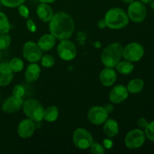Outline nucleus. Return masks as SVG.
Here are the masks:
<instances>
[{"label":"nucleus","instance_id":"a878e982","mask_svg":"<svg viewBox=\"0 0 154 154\" xmlns=\"http://www.w3.org/2000/svg\"><path fill=\"white\" fill-rule=\"evenodd\" d=\"M41 64L45 68H51L55 64V59L53 56L50 55V54H46V55L42 57Z\"/></svg>","mask_w":154,"mask_h":154},{"label":"nucleus","instance_id":"dca6fc26","mask_svg":"<svg viewBox=\"0 0 154 154\" xmlns=\"http://www.w3.org/2000/svg\"><path fill=\"white\" fill-rule=\"evenodd\" d=\"M36 14H37L38 17L45 23L50 22L54 15L52 8L49 5V4L45 2H41L38 5Z\"/></svg>","mask_w":154,"mask_h":154},{"label":"nucleus","instance_id":"9b49d317","mask_svg":"<svg viewBox=\"0 0 154 154\" xmlns=\"http://www.w3.org/2000/svg\"><path fill=\"white\" fill-rule=\"evenodd\" d=\"M87 118L92 124L99 126L106 121L108 118V114L104 107L93 106L89 110Z\"/></svg>","mask_w":154,"mask_h":154},{"label":"nucleus","instance_id":"2eb2a0df","mask_svg":"<svg viewBox=\"0 0 154 154\" xmlns=\"http://www.w3.org/2000/svg\"><path fill=\"white\" fill-rule=\"evenodd\" d=\"M117 71L114 68L105 67L99 75V81L104 87H111L117 81Z\"/></svg>","mask_w":154,"mask_h":154},{"label":"nucleus","instance_id":"cd10ccee","mask_svg":"<svg viewBox=\"0 0 154 154\" xmlns=\"http://www.w3.org/2000/svg\"><path fill=\"white\" fill-rule=\"evenodd\" d=\"M2 4L8 8H18L21 5L24 4L26 0H0Z\"/></svg>","mask_w":154,"mask_h":154},{"label":"nucleus","instance_id":"72a5a7b5","mask_svg":"<svg viewBox=\"0 0 154 154\" xmlns=\"http://www.w3.org/2000/svg\"><path fill=\"white\" fill-rule=\"evenodd\" d=\"M148 123L149 122L147 121L145 118H144V117H141V118H139L138 119V122H137L138 126H139L141 129H145V127L147 126Z\"/></svg>","mask_w":154,"mask_h":154},{"label":"nucleus","instance_id":"bb28decb","mask_svg":"<svg viewBox=\"0 0 154 154\" xmlns=\"http://www.w3.org/2000/svg\"><path fill=\"white\" fill-rule=\"evenodd\" d=\"M11 37L8 34L0 35V51L5 50L10 46Z\"/></svg>","mask_w":154,"mask_h":154},{"label":"nucleus","instance_id":"6e6552de","mask_svg":"<svg viewBox=\"0 0 154 154\" xmlns=\"http://www.w3.org/2000/svg\"><path fill=\"white\" fill-rule=\"evenodd\" d=\"M144 132L140 129H134L129 131L125 137V144L131 150L140 148L145 142Z\"/></svg>","mask_w":154,"mask_h":154},{"label":"nucleus","instance_id":"5701e85b","mask_svg":"<svg viewBox=\"0 0 154 154\" xmlns=\"http://www.w3.org/2000/svg\"><path fill=\"white\" fill-rule=\"evenodd\" d=\"M59 114V108L55 105H51L45 109L44 120L49 123H53L58 119Z\"/></svg>","mask_w":154,"mask_h":154},{"label":"nucleus","instance_id":"f8f14e48","mask_svg":"<svg viewBox=\"0 0 154 154\" xmlns=\"http://www.w3.org/2000/svg\"><path fill=\"white\" fill-rule=\"evenodd\" d=\"M129 96V92L125 86L117 85L109 93V100L113 104H120L126 101Z\"/></svg>","mask_w":154,"mask_h":154},{"label":"nucleus","instance_id":"ddd939ff","mask_svg":"<svg viewBox=\"0 0 154 154\" xmlns=\"http://www.w3.org/2000/svg\"><path fill=\"white\" fill-rule=\"evenodd\" d=\"M35 131V125L33 120L29 118L21 120L17 126V134L20 138H29L34 134Z\"/></svg>","mask_w":154,"mask_h":154},{"label":"nucleus","instance_id":"a19ab883","mask_svg":"<svg viewBox=\"0 0 154 154\" xmlns=\"http://www.w3.org/2000/svg\"><path fill=\"white\" fill-rule=\"evenodd\" d=\"M150 8H151L153 10H154V0H153V1H151L150 2Z\"/></svg>","mask_w":154,"mask_h":154},{"label":"nucleus","instance_id":"7ed1b4c3","mask_svg":"<svg viewBox=\"0 0 154 154\" xmlns=\"http://www.w3.org/2000/svg\"><path fill=\"white\" fill-rule=\"evenodd\" d=\"M123 45L113 43L107 46L101 54V61L105 67L115 68L120 61L123 54Z\"/></svg>","mask_w":154,"mask_h":154},{"label":"nucleus","instance_id":"4c0bfd02","mask_svg":"<svg viewBox=\"0 0 154 154\" xmlns=\"http://www.w3.org/2000/svg\"><path fill=\"white\" fill-rule=\"evenodd\" d=\"M40 2H45V3H48V4H50V3H53L54 2H56L57 0H39Z\"/></svg>","mask_w":154,"mask_h":154},{"label":"nucleus","instance_id":"f3484780","mask_svg":"<svg viewBox=\"0 0 154 154\" xmlns=\"http://www.w3.org/2000/svg\"><path fill=\"white\" fill-rule=\"evenodd\" d=\"M14 72L8 63H0V87L8 86L13 80Z\"/></svg>","mask_w":154,"mask_h":154},{"label":"nucleus","instance_id":"6ab92c4d","mask_svg":"<svg viewBox=\"0 0 154 154\" xmlns=\"http://www.w3.org/2000/svg\"><path fill=\"white\" fill-rule=\"evenodd\" d=\"M41 74V68L37 63H31L25 72V79L27 83H33L38 79Z\"/></svg>","mask_w":154,"mask_h":154},{"label":"nucleus","instance_id":"f03ea898","mask_svg":"<svg viewBox=\"0 0 154 154\" xmlns=\"http://www.w3.org/2000/svg\"><path fill=\"white\" fill-rule=\"evenodd\" d=\"M106 26L111 29H121L129 24L127 13L120 8H112L106 12L104 17Z\"/></svg>","mask_w":154,"mask_h":154},{"label":"nucleus","instance_id":"f704fd0d","mask_svg":"<svg viewBox=\"0 0 154 154\" xmlns=\"http://www.w3.org/2000/svg\"><path fill=\"white\" fill-rule=\"evenodd\" d=\"M103 146L105 149H111L113 147V141L110 138H105L103 141Z\"/></svg>","mask_w":154,"mask_h":154},{"label":"nucleus","instance_id":"ea45409f","mask_svg":"<svg viewBox=\"0 0 154 154\" xmlns=\"http://www.w3.org/2000/svg\"><path fill=\"white\" fill-rule=\"evenodd\" d=\"M122 1L124 3H126V4H130V3H132V2H134L135 0H122Z\"/></svg>","mask_w":154,"mask_h":154},{"label":"nucleus","instance_id":"393cba45","mask_svg":"<svg viewBox=\"0 0 154 154\" xmlns=\"http://www.w3.org/2000/svg\"><path fill=\"white\" fill-rule=\"evenodd\" d=\"M8 65L14 73L20 72L24 67L23 61L20 58H18V57H14V58L9 62Z\"/></svg>","mask_w":154,"mask_h":154},{"label":"nucleus","instance_id":"1a4fd4ad","mask_svg":"<svg viewBox=\"0 0 154 154\" xmlns=\"http://www.w3.org/2000/svg\"><path fill=\"white\" fill-rule=\"evenodd\" d=\"M127 14L129 19L135 23H141L147 17V8L143 2L134 1L128 7Z\"/></svg>","mask_w":154,"mask_h":154},{"label":"nucleus","instance_id":"4be33fe9","mask_svg":"<svg viewBox=\"0 0 154 154\" xmlns=\"http://www.w3.org/2000/svg\"><path fill=\"white\" fill-rule=\"evenodd\" d=\"M116 71L120 74L123 75H130L134 71L135 66L132 64V62H129L128 60L125 61H120L115 66Z\"/></svg>","mask_w":154,"mask_h":154},{"label":"nucleus","instance_id":"4468645a","mask_svg":"<svg viewBox=\"0 0 154 154\" xmlns=\"http://www.w3.org/2000/svg\"><path fill=\"white\" fill-rule=\"evenodd\" d=\"M23 101L22 98L12 96L7 98L3 102L2 108L4 112L8 113V114H14L20 109L21 107L23 106Z\"/></svg>","mask_w":154,"mask_h":154},{"label":"nucleus","instance_id":"c756f323","mask_svg":"<svg viewBox=\"0 0 154 154\" xmlns=\"http://www.w3.org/2000/svg\"><path fill=\"white\" fill-rule=\"evenodd\" d=\"M90 151L93 154H104L105 153V148L103 145L98 142H94L90 147Z\"/></svg>","mask_w":154,"mask_h":154},{"label":"nucleus","instance_id":"20e7f679","mask_svg":"<svg viewBox=\"0 0 154 154\" xmlns=\"http://www.w3.org/2000/svg\"><path fill=\"white\" fill-rule=\"evenodd\" d=\"M23 110L27 118L34 122H41L44 120L45 108L39 101L29 99L23 104Z\"/></svg>","mask_w":154,"mask_h":154},{"label":"nucleus","instance_id":"412c9836","mask_svg":"<svg viewBox=\"0 0 154 154\" xmlns=\"http://www.w3.org/2000/svg\"><path fill=\"white\" fill-rule=\"evenodd\" d=\"M144 87V82L141 78H134L131 80L128 84L127 88L129 93L132 94H137L141 93Z\"/></svg>","mask_w":154,"mask_h":154},{"label":"nucleus","instance_id":"0eeeda50","mask_svg":"<svg viewBox=\"0 0 154 154\" xmlns=\"http://www.w3.org/2000/svg\"><path fill=\"white\" fill-rule=\"evenodd\" d=\"M57 54L64 61L73 60L77 56V48L75 44L69 39L61 40L57 48Z\"/></svg>","mask_w":154,"mask_h":154},{"label":"nucleus","instance_id":"9d476101","mask_svg":"<svg viewBox=\"0 0 154 154\" xmlns=\"http://www.w3.org/2000/svg\"><path fill=\"white\" fill-rule=\"evenodd\" d=\"M23 56L30 63H37L42 57V50L35 42L29 41L23 47Z\"/></svg>","mask_w":154,"mask_h":154},{"label":"nucleus","instance_id":"2f4dec72","mask_svg":"<svg viewBox=\"0 0 154 154\" xmlns=\"http://www.w3.org/2000/svg\"><path fill=\"white\" fill-rule=\"evenodd\" d=\"M18 11H19V14L21 17L26 18V19H28L29 16V10L26 6L24 5L23 4L21 5L18 7Z\"/></svg>","mask_w":154,"mask_h":154},{"label":"nucleus","instance_id":"423d86ee","mask_svg":"<svg viewBox=\"0 0 154 154\" xmlns=\"http://www.w3.org/2000/svg\"><path fill=\"white\" fill-rule=\"evenodd\" d=\"M144 55V48L138 42L128 44L123 48L122 57L126 60L132 63L138 62L143 58Z\"/></svg>","mask_w":154,"mask_h":154},{"label":"nucleus","instance_id":"58836bf2","mask_svg":"<svg viewBox=\"0 0 154 154\" xmlns=\"http://www.w3.org/2000/svg\"><path fill=\"white\" fill-rule=\"evenodd\" d=\"M138 1L141 2H143L144 4H147V3H150V2L153 1V0H138Z\"/></svg>","mask_w":154,"mask_h":154},{"label":"nucleus","instance_id":"f257e3e1","mask_svg":"<svg viewBox=\"0 0 154 154\" xmlns=\"http://www.w3.org/2000/svg\"><path fill=\"white\" fill-rule=\"evenodd\" d=\"M49 23L50 32L60 41L69 39L75 31L73 18L66 12L56 13Z\"/></svg>","mask_w":154,"mask_h":154},{"label":"nucleus","instance_id":"39448f33","mask_svg":"<svg viewBox=\"0 0 154 154\" xmlns=\"http://www.w3.org/2000/svg\"><path fill=\"white\" fill-rule=\"evenodd\" d=\"M74 144L80 150H87L90 148L93 142V135L84 128L75 129L72 135Z\"/></svg>","mask_w":154,"mask_h":154},{"label":"nucleus","instance_id":"79ce46f5","mask_svg":"<svg viewBox=\"0 0 154 154\" xmlns=\"http://www.w3.org/2000/svg\"><path fill=\"white\" fill-rule=\"evenodd\" d=\"M0 60H1V52H0Z\"/></svg>","mask_w":154,"mask_h":154},{"label":"nucleus","instance_id":"c9c22d12","mask_svg":"<svg viewBox=\"0 0 154 154\" xmlns=\"http://www.w3.org/2000/svg\"><path fill=\"white\" fill-rule=\"evenodd\" d=\"M104 108L106 110V111L108 112V114H111V112H113L114 111V106H113L112 104H107V105H104Z\"/></svg>","mask_w":154,"mask_h":154},{"label":"nucleus","instance_id":"aec40b11","mask_svg":"<svg viewBox=\"0 0 154 154\" xmlns=\"http://www.w3.org/2000/svg\"><path fill=\"white\" fill-rule=\"evenodd\" d=\"M103 124V132L108 138H114L119 133V125L114 119H107Z\"/></svg>","mask_w":154,"mask_h":154},{"label":"nucleus","instance_id":"c85d7f7f","mask_svg":"<svg viewBox=\"0 0 154 154\" xmlns=\"http://www.w3.org/2000/svg\"><path fill=\"white\" fill-rule=\"evenodd\" d=\"M144 134L147 139L154 142V121L148 123L144 129Z\"/></svg>","mask_w":154,"mask_h":154},{"label":"nucleus","instance_id":"473e14b6","mask_svg":"<svg viewBox=\"0 0 154 154\" xmlns=\"http://www.w3.org/2000/svg\"><path fill=\"white\" fill-rule=\"evenodd\" d=\"M26 26H27V29H28L30 32H36V29H37V27H36L35 23L33 22V20L32 19L27 20Z\"/></svg>","mask_w":154,"mask_h":154},{"label":"nucleus","instance_id":"e433bc0d","mask_svg":"<svg viewBox=\"0 0 154 154\" xmlns=\"http://www.w3.org/2000/svg\"><path fill=\"white\" fill-rule=\"evenodd\" d=\"M98 26H99V27L100 29H104L106 27V24H105V20H101L99 21V23H98Z\"/></svg>","mask_w":154,"mask_h":154},{"label":"nucleus","instance_id":"7c9ffc66","mask_svg":"<svg viewBox=\"0 0 154 154\" xmlns=\"http://www.w3.org/2000/svg\"><path fill=\"white\" fill-rule=\"evenodd\" d=\"M26 93L25 88L23 85L21 84H17V85L15 86L14 87L13 90H12V94L13 96H17L18 98H23V96H24Z\"/></svg>","mask_w":154,"mask_h":154},{"label":"nucleus","instance_id":"a211bd4d","mask_svg":"<svg viewBox=\"0 0 154 154\" xmlns=\"http://www.w3.org/2000/svg\"><path fill=\"white\" fill-rule=\"evenodd\" d=\"M57 38L52 34H44L39 38L37 42L38 46L42 51H48L53 49L56 45Z\"/></svg>","mask_w":154,"mask_h":154},{"label":"nucleus","instance_id":"b1692460","mask_svg":"<svg viewBox=\"0 0 154 154\" xmlns=\"http://www.w3.org/2000/svg\"><path fill=\"white\" fill-rule=\"evenodd\" d=\"M11 29V25L7 15L0 12V35L7 34Z\"/></svg>","mask_w":154,"mask_h":154},{"label":"nucleus","instance_id":"37998d69","mask_svg":"<svg viewBox=\"0 0 154 154\" xmlns=\"http://www.w3.org/2000/svg\"><path fill=\"white\" fill-rule=\"evenodd\" d=\"M0 100H1V96H0Z\"/></svg>","mask_w":154,"mask_h":154}]
</instances>
